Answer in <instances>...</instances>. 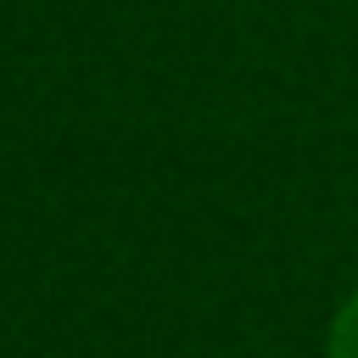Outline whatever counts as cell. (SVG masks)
Here are the masks:
<instances>
[{
	"label": "cell",
	"instance_id": "cell-1",
	"mask_svg": "<svg viewBox=\"0 0 358 358\" xmlns=\"http://www.w3.org/2000/svg\"><path fill=\"white\" fill-rule=\"evenodd\" d=\"M324 358H358V285L347 291V302L330 313L324 330Z\"/></svg>",
	"mask_w": 358,
	"mask_h": 358
}]
</instances>
